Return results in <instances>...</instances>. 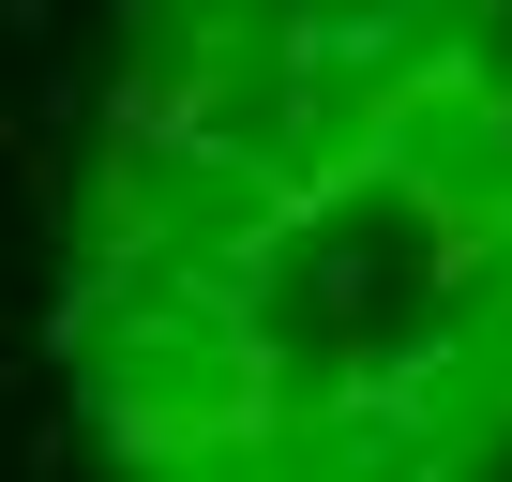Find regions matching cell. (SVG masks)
Masks as SVG:
<instances>
[{"instance_id": "cell-1", "label": "cell", "mask_w": 512, "mask_h": 482, "mask_svg": "<svg viewBox=\"0 0 512 482\" xmlns=\"http://www.w3.org/2000/svg\"><path fill=\"white\" fill-rule=\"evenodd\" d=\"M0 452L512 467V0H0Z\"/></svg>"}]
</instances>
